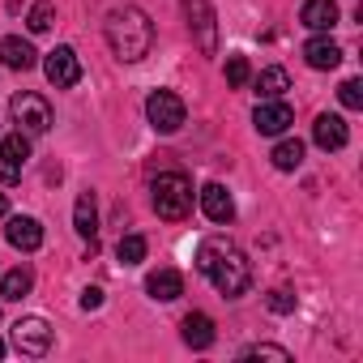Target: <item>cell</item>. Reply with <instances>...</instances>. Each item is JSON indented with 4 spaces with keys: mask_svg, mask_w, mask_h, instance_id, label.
I'll use <instances>...</instances> for the list:
<instances>
[{
    "mask_svg": "<svg viewBox=\"0 0 363 363\" xmlns=\"http://www.w3.org/2000/svg\"><path fill=\"white\" fill-rule=\"evenodd\" d=\"M197 269L214 282V291L218 295H227V299H235V295H244L248 286H252V265H248V257L231 244V240H206L201 248H197Z\"/></svg>",
    "mask_w": 363,
    "mask_h": 363,
    "instance_id": "6da1fadb",
    "label": "cell"
},
{
    "mask_svg": "<svg viewBox=\"0 0 363 363\" xmlns=\"http://www.w3.org/2000/svg\"><path fill=\"white\" fill-rule=\"evenodd\" d=\"M103 35H107V48H111L120 60H128V65H133V60H145L150 48H154V22H150L137 5L111 9Z\"/></svg>",
    "mask_w": 363,
    "mask_h": 363,
    "instance_id": "7a4b0ae2",
    "label": "cell"
},
{
    "mask_svg": "<svg viewBox=\"0 0 363 363\" xmlns=\"http://www.w3.org/2000/svg\"><path fill=\"white\" fill-rule=\"evenodd\" d=\"M150 201L158 210V218L167 223H184L189 210H193V184L179 171H162L154 184H150Z\"/></svg>",
    "mask_w": 363,
    "mask_h": 363,
    "instance_id": "3957f363",
    "label": "cell"
},
{
    "mask_svg": "<svg viewBox=\"0 0 363 363\" xmlns=\"http://www.w3.org/2000/svg\"><path fill=\"white\" fill-rule=\"evenodd\" d=\"M145 116H150L154 133H179L184 120H189V107H184V99L171 94V90H154L145 99Z\"/></svg>",
    "mask_w": 363,
    "mask_h": 363,
    "instance_id": "277c9868",
    "label": "cell"
},
{
    "mask_svg": "<svg viewBox=\"0 0 363 363\" xmlns=\"http://www.w3.org/2000/svg\"><path fill=\"white\" fill-rule=\"evenodd\" d=\"M9 111H13V120L22 124V133H48V128H52V107H48L43 94L22 90V94H13Z\"/></svg>",
    "mask_w": 363,
    "mask_h": 363,
    "instance_id": "5b68a950",
    "label": "cell"
},
{
    "mask_svg": "<svg viewBox=\"0 0 363 363\" xmlns=\"http://www.w3.org/2000/svg\"><path fill=\"white\" fill-rule=\"evenodd\" d=\"M43 73H48V82H52L56 90H69V86L82 82V60H77V52H73L69 43H60L56 52H48Z\"/></svg>",
    "mask_w": 363,
    "mask_h": 363,
    "instance_id": "8992f818",
    "label": "cell"
},
{
    "mask_svg": "<svg viewBox=\"0 0 363 363\" xmlns=\"http://www.w3.org/2000/svg\"><path fill=\"white\" fill-rule=\"evenodd\" d=\"M184 13H189V26L197 35V48L206 56L218 52V22H214V9H210V0H184Z\"/></svg>",
    "mask_w": 363,
    "mask_h": 363,
    "instance_id": "52a82bcc",
    "label": "cell"
},
{
    "mask_svg": "<svg viewBox=\"0 0 363 363\" xmlns=\"http://www.w3.org/2000/svg\"><path fill=\"white\" fill-rule=\"evenodd\" d=\"M13 346H18L22 354H30V359L48 354V350H52V329H48V320H39V316H22V320L13 325Z\"/></svg>",
    "mask_w": 363,
    "mask_h": 363,
    "instance_id": "ba28073f",
    "label": "cell"
},
{
    "mask_svg": "<svg viewBox=\"0 0 363 363\" xmlns=\"http://www.w3.org/2000/svg\"><path fill=\"white\" fill-rule=\"evenodd\" d=\"M26 158H30L26 133H9L5 141H0V179H5V184H18L22 171H26Z\"/></svg>",
    "mask_w": 363,
    "mask_h": 363,
    "instance_id": "9c48e42d",
    "label": "cell"
},
{
    "mask_svg": "<svg viewBox=\"0 0 363 363\" xmlns=\"http://www.w3.org/2000/svg\"><path fill=\"white\" fill-rule=\"evenodd\" d=\"M252 124H257V133L278 137V133H286V128L295 124V116H291V107H286L282 99H261L257 111H252Z\"/></svg>",
    "mask_w": 363,
    "mask_h": 363,
    "instance_id": "30bf717a",
    "label": "cell"
},
{
    "mask_svg": "<svg viewBox=\"0 0 363 363\" xmlns=\"http://www.w3.org/2000/svg\"><path fill=\"white\" fill-rule=\"evenodd\" d=\"M5 240H9L18 252H35V248L43 244V227H39V218L18 214V218H9V223H5Z\"/></svg>",
    "mask_w": 363,
    "mask_h": 363,
    "instance_id": "8fae6325",
    "label": "cell"
},
{
    "mask_svg": "<svg viewBox=\"0 0 363 363\" xmlns=\"http://www.w3.org/2000/svg\"><path fill=\"white\" fill-rule=\"evenodd\" d=\"M312 141H316L320 150H342V145L350 141L346 120H342V116H333V111H320V116H316V124H312Z\"/></svg>",
    "mask_w": 363,
    "mask_h": 363,
    "instance_id": "7c38bea8",
    "label": "cell"
},
{
    "mask_svg": "<svg viewBox=\"0 0 363 363\" xmlns=\"http://www.w3.org/2000/svg\"><path fill=\"white\" fill-rule=\"evenodd\" d=\"M201 210H206V218L218 223V227L235 218V201H231V193H227L223 184H206V189H201Z\"/></svg>",
    "mask_w": 363,
    "mask_h": 363,
    "instance_id": "4fadbf2b",
    "label": "cell"
},
{
    "mask_svg": "<svg viewBox=\"0 0 363 363\" xmlns=\"http://www.w3.org/2000/svg\"><path fill=\"white\" fill-rule=\"evenodd\" d=\"M145 291H150V299H158V303H171V299H179V295H184V278H179L175 269H154V274L145 278Z\"/></svg>",
    "mask_w": 363,
    "mask_h": 363,
    "instance_id": "5bb4252c",
    "label": "cell"
},
{
    "mask_svg": "<svg viewBox=\"0 0 363 363\" xmlns=\"http://www.w3.org/2000/svg\"><path fill=\"white\" fill-rule=\"evenodd\" d=\"M35 56H39V52H35L26 39H13V35L0 39V65H5V69H22V73H26V69H35Z\"/></svg>",
    "mask_w": 363,
    "mask_h": 363,
    "instance_id": "9a60e30c",
    "label": "cell"
},
{
    "mask_svg": "<svg viewBox=\"0 0 363 363\" xmlns=\"http://www.w3.org/2000/svg\"><path fill=\"white\" fill-rule=\"evenodd\" d=\"M299 22L308 30H333L337 26V5L333 0H308V5L299 9Z\"/></svg>",
    "mask_w": 363,
    "mask_h": 363,
    "instance_id": "2e32d148",
    "label": "cell"
},
{
    "mask_svg": "<svg viewBox=\"0 0 363 363\" xmlns=\"http://www.w3.org/2000/svg\"><path fill=\"white\" fill-rule=\"evenodd\" d=\"M179 329H184V342H189L193 350H206V346H214V320H210L206 312H189Z\"/></svg>",
    "mask_w": 363,
    "mask_h": 363,
    "instance_id": "e0dca14e",
    "label": "cell"
},
{
    "mask_svg": "<svg viewBox=\"0 0 363 363\" xmlns=\"http://www.w3.org/2000/svg\"><path fill=\"white\" fill-rule=\"evenodd\" d=\"M303 60H308L312 69H337V65H342V48H337L333 39H308V43H303Z\"/></svg>",
    "mask_w": 363,
    "mask_h": 363,
    "instance_id": "ac0fdd59",
    "label": "cell"
},
{
    "mask_svg": "<svg viewBox=\"0 0 363 363\" xmlns=\"http://www.w3.org/2000/svg\"><path fill=\"white\" fill-rule=\"evenodd\" d=\"M73 227H77V235L94 240V231H99V210H94V193H82V197H77V206H73Z\"/></svg>",
    "mask_w": 363,
    "mask_h": 363,
    "instance_id": "d6986e66",
    "label": "cell"
},
{
    "mask_svg": "<svg viewBox=\"0 0 363 363\" xmlns=\"http://www.w3.org/2000/svg\"><path fill=\"white\" fill-rule=\"evenodd\" d=\"M35 286V274L30 269H9L5 278H0V299H26Z\"/></svg>",
    "mask_w": 363,
    "mask_h": 363,
    "instance_id": "ffe728a7",
    "label": "cell"
},
{
    "mask_svg": "<svg viewBox=\"0 0 363 363\" xmlns=\"http://www.w3.org/2000/svg\"><path fill=\"white\" fill-rule=\"evenodd\" d=\"M286 90H291V77H286V69H278V65L257 77V94H261V99H282Z\"/></svg>",
    "mask_w": 363,
    "mask_h": 363,
    "instance_id": "44dd1931",
    "label": "cell"
},
{
    "mask_svg": "<svg viewBox=\"0 0 363 363\" xmlns=\"http://www.w3.org/2000/svg\"><path fill=\"white\" fill-rule=\"evenodd\" d=\"M269 158H274V167H278V171H295V167L303 162V141L286 137V141H278V145H274V154H269Z\"/></svg>",
    "mask_w": 363,
    "mask_h": 363,
    "instance_id": "7402d4cb",
    "label": "cell"
},
{
    "mask_svg": "<svg viewBox=\"0 0 363 363\" xmlns=\"http://www.w3.org/2000/svg\"><path fill=\"white\" fill-rule=\"evenodd\" d=\"M116 257H120L124 265H141V261H145V240H141V235H124V240L116 244Z\"/></svg>",
    "mask_w": 363,
    "mask_h": 363,
    "instance_id": "603a6c76",
    "label": "cell"
},
{
    "mask_svg": "<svg viewBox=\"0 0 363 363\" xmlns=\"http://www.w3.org/2000/svg\"><path fill=\"white\" fill-rule=\"evenodd\" d=\"M52 22H56V9L48 5V0H39V5L30 9V18H26L30 35H48V30H52Z\"/></svg>",
    "mask_w": 363,
    "mask_h": 363,
    "instance_id": "cb8c5ba5",
    "label": "cell"
},
{
    "mask_svg": "<svg viewBox=\"0 0 363 363\" xmlns=\"http://www.w3.org/2000/svg\"><path fill=\"white\" fill-rule=\"evenodd\" d=\"M248 82H252L248 60H244V56H231V60H227V86H231V90H244Z\"/></svg>",
    "mask_w": 363,
    "mask_h": 363,
    "instance_id": "d4e9b609",
    "label": "cell"
},
{
    "mask_svg": "<svg viewBox=\"0 0 363 363\" xmlns=\"http://www.w3.org/2000/svg\"><path fill=\"white\" fill-rule=\"evenodd\" d=\"M240 359H274V363H291V350H282V346H269V342H257V346H248Z\"/></svg>",
    "mask_w": 363,
    "mask_h": 363,
    "instance_id": "484cf974",
    "label": "cell"
},
{
    "mask_svg": "<svg viewBox=\"0 0 363 363\" xmlns=\"http://www.w3.org/2000/svg\"><path fill=\"white\" fill-rule=\"evenodd\" d=\"M337 99H342V107H350V111H359V107H363V82H359V77H350V82H342V86H337Z\"/></svg>",
    "mask_w": 363,
    "mask_h": 363,
    "instance_id": "4316f807",
    "label": "cell"
},
{
    "mask_svg": "<svg viewBox=\"0 0 363 363\" xmlns=\"http://www.w3.org/2000/svg\"><path fill=\"white\" fill-rule=\"evenodd\" d=\"M269 312H278V316L295 312V295H286V291H269Z\"/></svg>",
    "mask_w": 363,
    "mask_h": 363,
    "instance_id": "83f0119b",
    "label": "cell"
},
{
    "mask_svg": "<svg viewBox=\"0 0 363 363\" xmlns=\"http://www.w3.org/2000/svg\"><path fill=\"white\" fill-rule=\"evenodd\" d=\"M99 303H103V291H99V286H86V291H82V308L90 312V308H99Z\"/></svg>",
    "mask_w": 363,
    "mask_h": 363,
    "instance_id": "f1b7e54d",
    "label": "cell"
},
{
    "mask_svg": "<svg viewBox=\"0 0 363 363\" xmlns=\"http://www.w3.org/2000/svg\"><path fill=\"white\" fill-rule=\"evenodd\" d=\"M9 214V201H5V193H0V218H5Z\"/></svg>",
    "mask_w": 363,
    "mask_h": 363,
    "instance_id": "f546056e",
    "label": "cell"
},
{
    "mask_svg": "<svg viewBox=\"0 0 363 363\" xmlns=\"http://www.w3.org/2000/svg\"><path fill=\"white\" fill-rule=\"evenodd\" d=\"M0 359H5V342H0Z\"/></svg>",
    "mask_w": 363,
    "mask_h": 363,
    "instance_id": "4dcf8cb0",
    "label": "cell"
}]
</instances>
